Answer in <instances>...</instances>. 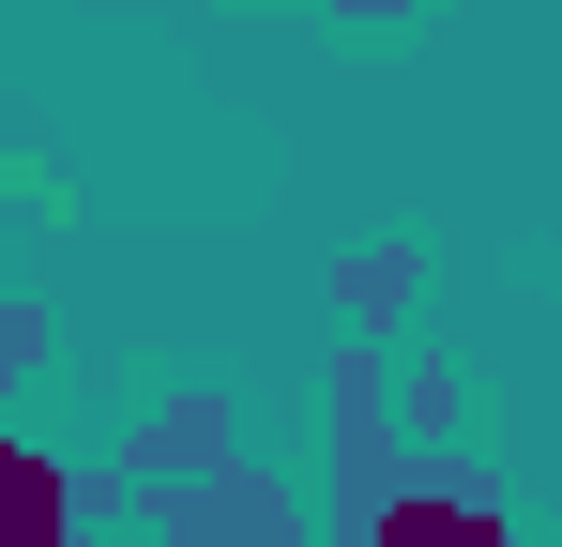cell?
<instances>
[{"mask_svg": "<svg viewBox=\"0 0 562 547\" xmlns=\"http://www.w3.org/2000/svg\"><path fill=\"white\" fill-rule=\"evenodd\" d=\"M395 411H411V456H471V380H457V365H411Z\"/></svg>", "mask_w": 562, "mask_h": 547, "instance_id": "cell-4", "label": "cell"}, {"mask_svg": "<svg viewBox=\"0 0 562 547\" xmlns=\"http://www.w3.org/2000/svg\"><path fill=\"white\" fill-rule=\"evenodd\" d=\"M198 471H244V411L228 395H168L106 442V502H153V487H198Z\"/></svg>", "mask_w": 562, "mask_h": 547, "instance_id": "cell-1", "label": "cell"}, {"mask_svg": "<svg viewBox=\"0 0 562 547\" xmlns=\"http://www.w3.org/2000/svg\"><path fill=\"white\" fill-rule=\"evenodd\" d=\"M319 15H426V0H319Z\"/></svg>", "mask_w": 562, "mask_h": 547, "instance_id": "cell-5", "label": "cell"}, {"mask_svg": "<svg viewBox=\"0 0 562 547\" xmlns=\"http://www.w3.org/2000/svg\"><path fill=\"white\" fill-rule=\"evenodd\" d=\"M319 289H335V320H350V335H395V320H411V289H426V244H350V259L319 274Z\"/></svg>", "mask_w": 562, "mask_h": 547, "instance_id": "cell-3", "label": "cell"}, {"mask_svg": "<svg viewBox=\"0 0 562 547\" xmlns=\"http://www.w3.org/2000/svg\"><path fill=\"white\" fill-rule=\"evenodd\" d=\"M92 487H106V471H77V456H46L31 426H15V442H0V547H92V533H77Z\"/></svg>", "mask_w": 562, "mask_h": 547, "instance_id": "cell-2", "label": "cell"}]
</instances>
